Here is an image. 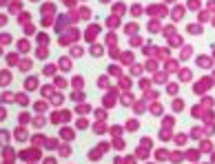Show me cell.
<instances>
[{
	"label": "cell",
	"instance_id": "6da1fadb",
	"mask_svg": "<svg viewBox=\"0 0 215 164\" xmlns=\"http://www.w3.org/2000/svg\"><path fill=\"white\" fill-rule=\"evenodd\" d=\"M13 138L16 140H27V131H25V129H16V131H13Z\"/></svg>",
	"mask_w": 215,
	"mask_h": 164
},
{
	"label": "cell",
	"instance_id": "7a4b0ae2",
	"mask_svg": "<svg viewBox=\"0 0 215 164\" xmlns=\"http://www.w3.org/2000/svg\"><path fill=\"white\" fill-rule=\"evenodd\" d=\"M11 80V76H9V71H4V73H0V87H7Z\"/></svg>",
	"mask_w": 215,
	"mask_h": 164
},
{
	"label": "cell",
	"instance_id": "3957f363",
	"mask_svg": "<svg viewBox=\"0 0 215 164\" xmlns=\"http://www.w3.org/2000/svg\"><path fill=\"white\" fill-rule=\"evenodd\" d=\"M16 102H18V104H22V106H25L27 102H29V100H27V95H25V93H18V95H16Z\"/></svg>",
	"mask_w": 215,
	"mask_h": 164
},
{
	"label": "cell",
	"instance_id": "277c9868",
	"mask_svg": "<svg viewBox=\"0 0 215 164\" xmlns=\"http://www.w3.org/2000/svg\"><path fill=\"white\" fill-rule=\"evenodd\" d=\"M18 67H20L22 71H29V69H31V62H29V60H22V62H20Z\"/></svg>",
	"mask_w": 215,
	"mask_h": 164
},
{
	"label": "cell",
	"instance_id": "5b68a950",
	"mask_svg": "<svg viewBox=\"0 0 215 164\" xmlns=\"http://www.w3.org/2000/svg\"><path fill=\"white\" fill-rule=\"evenodd\" d=\"M38 87V80L36 78H29V80H27V89H36Z\"/></svg>",
	"mask_w": 215,
	"mask_h": 164
},
{
	"label": "cell",
	"instance_id": "8992f818",
	"mask_svg": "<svg viewBox=\"0 0 215 164\" xmlns=\"http://www.w3.org/2000/svg\"><path fill=\"white\" fill-rule=\"evenodd\" d=\"M13 98H16V95H11V93H4V95H2V102H16Z\"/></svg>",
	"mask_w": 215,
	"mask_h": 164
},
{
	"label": "cell",
	"instance_id": "52a82bcc",
	"mask_svg": "<svg viewBox=\"0 0 215 164\" xmlns=\"http://www.w3.org/2000/svg\"><path fill=\"white\" fill-rule=\"evenodd\" d=\"M60 69H64V71L69 69V58H62L60 60Z\"/></svg>",
	"mask_w": 215,
	"mask_h": 164
},
{
	"label": "cell",
	"instance_id": "ba28073f",
	"mask_svg": "<svg viewBox=\"0 0 215 164\" xmlns=\"http://www.w3.org/2000/svg\"><path fill=\"white\" fill-rule=\"evenodd\" d=\"M62 138H64V140H71V138H73V133L69 131V129H64V131H62Z\"/></svg>",
	"mask_w": 215,
	"mask_h": 164
},
{
	"label": "cell",
	"instance_id": "9c48e42d",
	"mask_svg": "<svg viewBox=\"0 0 215 164\" xmlns=\"http://www.w3.org/2000/svg\"><path fill=\"white\" fill-rule=\"evenodd\" d=\"M18 49H20V51H27V49H29V44L22 40V42H18Z\"/></svg>",
	"mask_w": 215,
	"mask_h": 164
},
{
	"label": "cell",
	"instance_id": "30bf717a",
	"mask_svg": "<svg viewBox=\"0 0 215 164\" xmlns=\"http://www.w3.org/2000/svg\"><path fill=\"white\" fill-rule=\"evenodd\" d=\"M7 42H11V38L4 33V36H0V44H7Z\"/></svg>",
	"mask_w": 215,
	"mask_h": 164
},
{
	"label": "cell",
	"instance_id": "8fae6325",
	"mask_svg": "<svg viewBox=\"0 0 215 164\" xmlns=\"http://www.w3.org/2000/svg\"><path fill=\"white\" fill-rule=\"evenodd\" d=\"M7 135H9L7 131H0V144H2V142H7Z\"/></svg>",
	"mask_w": 215,
	"mask_h": 164
},
{
	"label": "cell",
	"instance_id": "7c38bea8",
	"mask_svg": "<svg viewBox=\"0 0 215 164\" xmlns=\"http://www.w3.org/2000/svg\"><path fill=\"white\" fill-rule=\"evenodd\" d=\"M51 102H53V104H60V102H62V95H53Z\"/></svg>",
	"mask_w": 215,
	"mask_h": 164
},
{
	"label": "cell",
	"instance_id": "4fadbf2b",
	"mask_svg": "<svg viewBox=\"0 0 215 164\" xmlns=\"http://www.w3.org/2000/svg\"><path fill=\"white\" fill-rule=\"evenodd\" d=\"M4 118H7V111H4V109H0V120H4Z\"/></svg>",
	"mask_w": 215,
	"mask_h": 164
},
{
	"label": "cell",
	"instance_id": "5bb4252c",
	"mask_svg": "<svg viewBox=\"0 0 215 164\" xmlns=\"http://www.w3.org/2000/svg\"><path fill=\"white\" fill-rule=\"evenodd\" d=\"M0 25H7V18H4V16H0Z\"/></svg>",
	"mask_w": 215,
	"mask_h": 164
}]
</instances>
